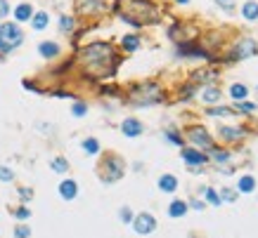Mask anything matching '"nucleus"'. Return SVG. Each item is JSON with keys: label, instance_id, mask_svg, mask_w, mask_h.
Wrapping results in <instances>:
<instances>
[{"label": "nucleus", "instance_id": "f257e3e1", "mask_svg": "<svg viewBox=\"0 0 258 238\" xmlns=\"http://www.w3.org/2000/svg\"><path fill=\"white\" fill-rule=\"evenodd\" d=\"M81 64L90 76H114V50L109 43H93L81 50Z\"/></svg>", "mask_w": 258, "mask_h": 238}, {"label": "nucleus", "instance_id": "f03ea898", "mask_svg": "<svg viewBox=\"0 0 258 238\" xmlns=\"http://www.w3.org/2000/svg\"><path fill=\"white\" fill-rule=\"evenodd\" d=\"M116 10H119L123 22H128V24H133V26L156 24V22H159L156 7L152 5L150 0H119Z\"/></svg>", "mask_w": 258, "mask_h": 238}, {"label": "nucleus", "instance_id": "7ed1b4c3", "mask_svg": "<svg viewBox=\"0 0 258 238\" xmlns=\"http://www.w3.org/2000/svg\"><path fill=\"white\" fill-rule=\"evenodd\" d=\"M24 43V33L17 24H0V52H12Z\"/></svg>", "mask_w": 258, "mask_h": 238}, {"label": "nucleus", "instance_id": "20e7f679", "mask_svg": "<svg viewBox=\"0 0 258 238\" xmlns=\"http://www.w3.org/2000/svg\"><path fill=\"white\" fill-rule=\"evenodd\" d=\"M133 102L135 104H154V102H161V92L154 83H147L133 92Z\"/></svg>", "mask_w": 258, "mask_h": 238}, {"label": "nucleus", "instance_id": "39448f33", "mask_svg": "<svg viewBox=\"0 0 258 238\" xmlns=\"http://www.w3.org/2000/svg\"><path fill=\"white\" fill-rule=\"evenodd\" d=\"M102 168H107V170H109V172H104V174H102V179H104L107 184L116 182V179H121V174H123V160L119 158V156H107V158H104V163H102Z\"/></svg>", "mask_w": 258, "mask_h": 238}, {"label": "nucleus", "instance_id": "423d86ee", "mask_svg": "<svg viewBox=\"0 0 258 238\" xmlns=\"http://www.w3.org/2000/svg\"><path fill=\"white\" fill-rule=\"evenodd\" d=\"M133 229H135L137 234L147 236V234H152V231L156 229V219L152 217L150 212H140L135 219H133Z\"/></svg>", "mask_w": 258, "mask_h": 238}, {"label": "nucleus", "instance_id": "0eeeda50", "mask_svg": "<svg viewBox=\"0 0 258 238\" xmlns=\"http://www.w3.org/2000/svg\"><path fill=\"white\" fill-rule=\"evenodd\" d=\"M258 52V45L254 38H242L237 45H234V52H232V57L234 59H246V57H251V54Z\"/></svg>", "mask_w": 258, "mask_h": 238}, {"label": "nucleus", "instance_id": "6e6552de", "mask_svg": "<svg viewBox=\"0 0 258 238\" xmlns=\"http://www.w3.org/2000/svg\"><path fill=\"white\" fill-rule=\"evenodd\" d=\"M180 156H182V160H185L190 168H199V165H204L206 163V156L199 151V149H182Z\"/></svg>", "mask_w": 258, "mask_h": 238}, {"label": "nucleus", "instance_id": "1a4fd4ad", "mask_svg": "<svg viewBox=\"0 0 258 238\" xmlns=\"http://www.w3.org/2000/svg\"><path fill=\"white\" fill-rule=\"evenodd\" d=\"M187 137H190V142L192 144H199L202 149H211V134L206 132L204 128H192L190 132H187Z\"/></svg>", "mask_w": 258, "mask_h": 238}, {"label": "nucleus", "instance_id": "9d476101", "mask_svg": "<svg viewBox=\"0 0 258 238\" xmlns=\"http://www.w3.org/2000/svg\"><path fill=\"white\" fill-rule=\"evenodd\" d=\"M121 130L126 137H140L142 134V123L137 118H126L121 123Z\"/></svg>", "mask_w": 258, "mask_h": 238}, {"label": "nucleus", "instance_id": "9b49d317", "mask_svg": "<svg viewBox=\"0 0 258 238\" xmlns=\"http://www.w3.org/2000/svg\"><path fill=\"white\" fill-rule=\"evenodd\" d=\"M76 194H78V186H76L74 179H64V182L59 184V196H62V198L74 200L76 198Z\"/></svg>", "mask_w": 258, "mask_h": 238}, {"label": "nucleus", "instance_id": "f8f14e48", "mask_svg": "<svg viewBox=\"0 0 258 238\" xmlns=\"http://www.w3.org/2000/svg\"><path fill=\"white\" fill-rule=\"evenodd\" d=\"M38 52H41L45 59H52V57L59 54V45H57V43H50V40H45V43L38 45Z\"/></svg>", "mask_w": 258, "mask_h": 238}, {"label": "nucleus", "instance_id": "ddd939ff", "mask_svg": "<svg viewBox=\"0 0 258 238\" xmlns=\"http://www.w3.org/2000/svg\"><path fill=\"white\" fill-rule=\"evenodd\" d=\"M159 189L166 191V194H173L178 189V179L173 174H163V177H159Z\"/></svg>", "mask_w": 258, "mask_h": 238}, {"label": "nucleus", "instance_id": "4468645a", "mask_svg": "<svg viewBox=\"0 0 258 238\" xmlns=\"http://www.w3.org/2000/svg\"><path fill=\"white\" fill-rule=\"evenodd\" d=\"M31 17H33V7H31L28 2H22V5L14 10V19H17V22H28Z\"/></svg>", "mask_w": 258, "mask_h": 238}, {"label": "nucleus", "instance_id": "2eb2a0df", "mask_svg": "<svg viewBox=\"0 0 258 238\" xmlns=\"http://www.w3.org/2000/svg\"><path fill=\"white\" fill-rule=\"evenodd\" d=\"M242 14H244V19H249V22L258 19V2H256V0H249V2H244Z\"/></svg>", "mask_w": 258, "mask_h": 238}, {"label": "nucleus", "instance_id": "dca6fc26", "mask_svg": "<svg viewBox=\"0 0 258 238\" xmlns=\"http://www.w3.org/2000/svg\"><path fill=\"white\" fill-rule=\"evenodd\" d=\"M246 94H249V90H246L242 83H234V85H230V97L234 99V102H244Z\"/></svg>", "mask_w": 258, "mask_h": 238}, {"label": "nucleus", "instance_id": "f3484780", "mask_svg": "<svg viewBox=\"0 0 258 238\" xmlns=\"http://www.w3.org/2000/svg\"><path fill=\"white\" fill-rule=\"evenodd\" d=\"M121 47L126 50V52H135L137 47H140V38L137 36H123V40H121Z\"/></svg>", "mask_w": 258, "mask_h": 238}, {"label": "nucleus", "instance_id": "a211bd4d", "mask_svg": "<svg viewBox=\"0 0 258 238\" xmlns=\"http://www.w3.org/2000/svg\"><path fill=\"white\" fill-rule=\"evenodd\" d=\"M48 22H50V17H48L45 12H38V14L31 17V26L36 28V31H43V28L48 26Z\"/></svg>", "mask_w": 258, "mask_h": 238}, {"label": "nucleus", "instance_id": "6ab92c4d", "mask_svg": "<svg viewBox=\"0 0 258 238\" xmlns=\"http://www.w3.org/2000/svg\"><path fill=\"white\" fill-rule=\"evenodd\" d=\"M100 10H104L102 0H85V2H81V12H100Z\"/></svg>", "mask_w": 258, "mask_h": 238}, {"label": "nucleus", "instance_id": "aec40b11", "mask_svg": "<svg viewBox=\"0 0 258 238\" xmlns=\"http://www.w3.org/2000/svg\"><path fill=\"white\" fill-rule=\"evenodd\" d=\"M185 212H187V203H182V200H173L171 208H168V215H171V217H182Z\"/></svg>", "mask_w": 258, "mask_h": 238}, {"label": "nucleus", "instance_id": "412c9836", "mask_svg": "<svg viewBox=\"0 0 258 238\" xmlns=\"http://www.w3.org/2000/svg\"><path fill=\"white\" fill-rule=\"evenodd\" d=\"M239 191H242V194H251V191H254V186H256V179H254V177H251V174H244V177H242V179H239Z\"/></svg>", "mask_w": 258, "mask_h": 238}, {"label": "nucleus", "instance_id": "4be33fe9", "mask_svg": "<svg viewBox=\"0 0 258 238\" xmlns=\"http://www.w3.org/2000/svg\"><path fill=\"white\" fill-rule=\"evenodd\" d=\"M180 54H185V57H208V54L202 50V47H192V45H180Z\"/></svg>", "mask_w": 258, "mask_h": 238}, {"label": "nucleus", "instance_id": "5701e85b", "mask_svg": "<svg viewBox=\"0 0 258 238\" xmlns=\"http://www.w3.org/2000/svg\"><path fill=\"white\" fill-rule=\"evenodd\" d=\"M242 134H244V132H242L239 128H230V125L220 128V137H223V139H239Z\"/></svg>", "mask_w": 258, "mask_h": 238}, {"label": "nucleus", "instance_id": "b1692460", "mask_svg": "<svg viewBox=\"0 0 258 238\" xmlns=\"http://www.w3.org/2000/svg\"><path fill=\"white\" fill-rule=\"evenodd\" d=\"M206 113H208V116H232V113H237V111H232L230 106H213V108H208Z\"/></svg>", "mask_w": 258, "mask_h": 238}, {"label": "nucleus", "instance_id": "393cba45", "mask_svg": "<svg viewBox=\"0 0 258 238\" xmlns=\"http://www.w3.org/2000/svg\"><path fill=\"white\" fill-rule=\"evenodd\" d=\"M202 99L208 102V104H211V102H218V99H220V90H218V87H206L204 94H202Z\"/></svg>", "mask_w": 258, "mask_h": 238}, {"label": "nucleus", "instance_id": "a878e982", "mask_svg": "<svg viewBox=\"0 0 258 238\" xmlns=\"http://www.w3.org/2000/svg\"><path fill=\"white\" fill-rule=\"evenodd\" d=\"M83 149H85V153H90V156H95L97 151H100V142H97V139H93V137H90V139H85V142H83Z\"/></svg>", "mask_w": 258, "mask_h": 238}, {"label": "nucleus", "instance_id": "bb28decb", "mask_svg": "<svg viewBox=\"0 0 258 238\" xmlns=\"http://www.w3.org/2000/svg\"><path fill=\"white\" fill-rule=\"evenodd\" d=\"M52 170H54V172H67V170H69L67 158H62V156H59V158H54V160H52Z\"/></svg>", "mask_w": 258, "mask_h": 238}, {"label": "nucleus", "instance_id": "cd10ccee", "mask_svg": "<svg viewBox=\"0 0 258 238\" xmlns=\"http://www.w3.org/2000/svg\"><path fill=\"white\" fill-rule=\"evenodd\" d=\"M204 194H206V200H208L211 205H220V203H223V198L218 196V194L213 191V189H204Z\"/></svg>", "mask_w": 258, "mask_h": 238}, {"label": "nucleus", "instance_id": "c85d7f7f", "mask_svg": "<svg viewBox=\"0 0 258 238\" xmlns=\"http://www.w3.org/2000/svg\"><path fill=\"white\" fill-rule=\"evenodd\" d=\"M14 179V172L10 168H5V165H0V182H12Z\"/></svg>", "mask_w": 258, "mask_h": 238}, {"label": "nucleus", "instance_id": "c756f323", "mask_svg": "<svg viewBox=\"0 0 258 238\" xmlns=\"http://www.w3.org/2000/svg\"><path fill=\"white\" fill-rule=\"evenodd\" d=\"M71 113H74L76 118H83V116L88 113V106L81 104V102H76V104H74V111H71Z\"/></svg>", "mask_w": 258, "mask_h": 238}, {"label": "nucleus", "instance_id": "7c9ffc66", "mask_svg": "<svg viewBox=\"0 0 258 238\" xmlns=\"http://www.w3.org/2000/svg\"><path fill=\"white\" fill-rule=\"evenodd\" d=\"M74 28V17H62L59 19V31H71Z\"/></svg>", "mask_w": 258, "mask_h": 238}, {"label": "nucleus", "instance_id": "2f4dec72", "mask_svg": "<svg viewBox=\"0 0 258 238\" xmlns=\"http://www.w3.org/2000/svg\"><path fill=\"white\" fill-rule=\"evenodd\" d=\"M31 236V229L28 226H17L14 229V238H28Z\"/></svg>", "mask_w": 258, "mask_h": 238}, {"label": "nucleus", "instance_id": "473e14b6", "mask_svg": "<svg viewBox=\"0 0 258 238\" xmlns=\"http://www.w3.org/2000/svg\"><path fill=\"white\" fill-rule=\"evenodd\" d=\"M242 113H254L256 111V104H251V102H239V106H237Z\"/></svg>", "mask_w": 258, "mask_h": 238}, {"label": "nucleus", "instance_id": "72a5a7b5", "mask_svg": "<svg viewBox=\"0 0 258 238\" xmlns=\"http://www.w3.org/2000/svg\"><path fill=\"white\" fill-rule=\"evenodd\" d=\"M211 158L213 160H228L230 158V153H228V151H216V149H211Z\"/></svg>", "mask_w": 258, "mask_h": 238}, {"label": "nucleus", "instance_id": "f704fd0d", "mask_svg": "<svg viewBox=\"0 0 258 238\" xmlns=\"http://www.w3.org/2000/svg\"><path fill=\"white\" fill-rule=\"evenodd\" d=\"M216 2L225 10V12H232V10H234V0H216Z\"/></svg>", "mask_w": 258, "mask_h": 238}, {"label": "nucleus", "instance_id": "c9c22d12", "mask_svg": "<svg viewBox=\"0 0 258 238\" xmlns=\"http://www.w3.org/2000/svg\"><path fill=\"white\" fill-rule=\"evenodd\" d=\"M7 14H10V2L7 0H0V19L7 17Z\"/></svg>", "mask_w": 258, "mask_h": 238}, {"label": "nucleus", "instance_id": "e433bc0d", "mask_svg": "<svg viewBox=\"0 0 258 238\" xmlns=\"http://www.w3.org/2000/svg\"><path fill=\"white\" fill-rule=\"evenodd\" d=\"M166 139H171V142H173V144H182V137H180V134L178 132H166Z\"/></svg>", "mask_w": 258, "mask_h": 238}, {"label": "nucleus", "instance_id": "4c0bfd02", "mask_svg": "<svg viewBox=\"0 0 258 238\" xmlns=\"http://www.w3.org/2000/svg\"><path fill=\"white\" fill-rule=\"evenodd\" d=\"M119 215H121V219H123V222H133V212L128 210V208H123V210L119 212Z\"/></svg>", "mask_w": 258, "mask_h": 238}, {"label": "nucleus", "instance_id": "58836bf2", "mask_svg": "<svg viewBox=\"0 0 258 238\" xmlns=\"http://www.w3.org/2000/svg\"><path fill=\"white\" fill-rule=\"evenodd\" d=\"M220 198H225V200H234V198H237V194H234L232 189H223V196H220Z\"/></svg>", "mask_w": 258, "mask_h": 238}, {"label": "nucleus", "instance_id": "ea45409f", "mask_svg": "<svg viewBox=\"0 0 258 238\" xmlns=\"http://www.w3.org/2000/svg\"><path fill=\"white\" fill-rule=\"evenodd\" d=\"M14 215H17L19 219H26V217H31V210H28V208H19V210L14 212Z\"/></svg>", "mask_w": 258, "mask_h": 238}, {"label": "nucleus", "instance_id": "a19ab883", "mask_svg": "<svg viewBox=\"0 0 258 238\" xmlns=\"http://www.w3.org/2000/svg\"><path fill=\"white\" fill-rule=\"evenodd\" d=\"M19 196H22V198H31L33 191H31V189H19Z\"/></svg>", "mask_w": 258, "mask_h": 238}, {"label": "nucleus", "instance_id": "79ce46f5", "mask_svg": "<svg viewBox=\"0 0 258 238\" xmlns=\"http://www.w3.org/2000/svg\"><path fill=\"white\" fill-rule=\"evenodd\" d=\"M192 208H194V210H204V203H202V200H192Z\"/></svg>", "mask_w": 258, "mask_h": 238}, {"label": "nucleus", "instance_id": "37998d69", "mask_svg": "<svg viewBox=\"0 0 258 238\" xmlns=\"http://www.w3.org/2000/svg\"><path fill=\"white\" fill-rule=\"evenodd\" d=\"M176 2H180V5H185V2H190V0H176Z\"/></svg>", "mask_w": 258, "mask_h": 238}]
</instances>
